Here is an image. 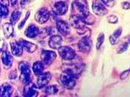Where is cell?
<instances>
[{
  "mask_svg": "<svg viewBox=\"0 0 130 97\" xmlns=\"http://www.w3.org/2000/svg\"><path fill=\"white\" fill-rule=\"evenodd\" d=\"M37 86H36L32 83H29L25 85L24 88V91H23V95L26 97H36L38 95V90Z\"/></svg>",
  "mask_w": 130,
  "mask_h": 97,
  "instance_id": "10",
  "label": "cell"
},
{
  "mask_svg": "<svg viewBox=\"0 0 130 97\" xmlns=\"http://www.w3.org/2000/svg\"><path fill=\"white\" fill-rule=\"evenodd\" d=\"M52 78V74L51 73H41V75L38 76V79H37V83H36V85H37V87L38 88H43L45 87V86L47 85V84L50 82Z\"/></svg>",
  "mask_w": 130,
  "mask_h": 97,
  "instance_id": "12",
  "label": "cell"
},
{
  "mask_svg": "<svg viewBox=\"0 0 130 97\" xmlns=\"http://www.w3.org/2000/svg\"><path fill=\"white\" fill-rule=\"evenodd\" d=\"M30 14V12H27V14L25 15V19L23 20L20 23V25H18V29H19V30H21V29H23V27H24V25H25V22H26V21H27V20L29 19Z\"/></svg>",
  "mask_w": 130,
  "mask_h": 97,
  "instance_id": "30",
  "label": "cell"
},
{
  "mask_svg": "<svg viewBox=\"0 0 130 97\" xmlns=\"http://www.w3.org/2000/svg\"><path fill=\"white\" fill-rule=\"evenodd\" d=\"M84 20H85V25H92V24H94V22L95 21V18L93 16L92 14H89V15H87L86 17H85L84 18Z\"/></svg>",
  "mask_w": 130,
  "mask_h": 97,
  "instance_id": "28",
  "label": "cell"
},
{
  "mask_svg": "<svg viewBox=\"0 0 130 97\" xmlns=\"http://www.w3.org/2000/svg\"><path fill=\"white\" fill-rule=\"evenodd\" d=\"M10 46H11V52L15 57H20L23 53V46L20 43V41H13L10 42Z\"/></svg>",
  "mask_w": 130,
  "mask_h": 97,
  "instance_id": "16",
  "label": "cell"
},
{
  "mask_svg": "<svg viewBox=\"0 0 130 97\" xmlns=\"http://www.w3.org/2000/svg\"><path fill=\"white\" fill-rule=\"evenodd\" d=\"M31 1L32 0H21V2H20V6H21V8H25V6H27V5L29 4Z\"/></svg>",
  "mask_w": 130,
  "mask_h": 97,
  "instance_id": "38",
  "label": "cell"
},
{
  "mask_svg": "<svg viewBox=\"0 0 130 97\" xmlns=\"http://www.w3.org/2000/svg\"><path fill=\"white\" fill-rule=\"evenodd\" d=\"M92 9L95 14L98 15V16H103V15L106 14L107 13V9L103 5V3H101L98 0H95L92 3Z\"/></svg>",
  "mask_w": 130,
  "mask_h": 97,
  "instance_id": "8",
  "label": "cell"
},
{
  "mask_svg": "<svg viewBox=\"0 0 130 97\" xmlns=\"http://www.w3.org/2000/svg\"><path fill=\"white\" fill-rule=\"evenodd\" d=\"M107 20L109 23H111V24H115V23L118 22V17L116 16V15H110L108 18H107Z\"/></svg>",
  "mask_w": 130,
  "mask_h": 97,
  "instance_id": "33",
  "label": "cell"
},
{
  "mask_svg": "<svg viewBox=\"0 0 130 97\" xmlns=\"http://www.w3.org/2000/svg\"><path fill=\"white\" fill-rule=\"evenodd\" d=\"M79 49L83 52H89L91 48V40L90 37L84 36L82 39H80L79 43H78Z\"/></svg>",
  "mask_w": 130,
  "mask_h": 97,
  "instance_id": "11",
  "label": "cell"
},
{
  "mask_svg": "<svg viewBox=\"0 0 130 97\" xmlns=\"http://www.w3.org/2000/svg\"><path fill=\"white\" fill-rule=\"evenodd\" d=\"M1 1V4L2 5H4V6H9V0H0Z\"/></svg>",
  "mask_w": 130,
  "mask_h": 97,
  "instance_id": "40",
  "label": "cell"
},
{
  "mask_svg": "<svg viewBox=\"0 0 130 97\" xmlns=\"http://www.w3.org/2000/svg\"><path fill=\"white\" fill-rule=\"evenodd\" d=\"M122 7H123V9H130V3H128V2H123V4H122Z\"/></svg>",
  "mask_w": 130,
  "mask_h": 97,
  "instance_id": "39",
  "label": "cell"
},
{
  "mask_svg": "<svg viewBox=\"0 0 130 97\" xmlns=\"http://www.w3.org/2000/svg\"><path fill=\"white\" fill-rule=\"evenodd\" d=\"M128 42H125V43H123V45L121 46V47L118 49V52L119 54L120 53H123V52H124L126 51L127 49H128Z\"/></svg>",
  "mask_w": 130,
  "mask_h": 97,
  "instance_id": "32",
  "label": "cell"
},
{
  "mask_svg": "<svg viewBox=\"0 0 130 97\" xmlns=\"http://www.w3.org/2000/svg\"><path fill=\"white\" fill-rule=\"evenodd\" d=\"M58 54L63 60H67V61H71L76 57L74 50L68 46H61L58 49Z\"/></svg>",
  "mask_w": 130,
  "mask_h": 97,
  "instance_id": "4",
  "label": "cell"
},
{
  "mask_svg": "<svg viewBox=\"0 0 130 97\" xmlns=\"http://www.w3.org/2000/svg\"><path fill=\"white\" fill-rule=\"evenodd\" d=\"M57 54L53 51H49V50H43L41 54V58L43 63L46 66H50L54 60L56 59Z\"/></svg>",
  "mask_w": 130,
  "mask_h": 97,
  "instance_id": "7",
  "label": "cell"
},
{
  "mask_svg": "<svg viewBox=\"0 0 130 97\" xmlns=\"http://www.w3.org/2000/svg\"><path fill=\"white\" fill-rule=\"evenodd\" d=\"M121 34H122V28H118V30H115V32L113 33V36L114 37H116V38H118L119 36H121Z\"/></svg>",
  "mask_w": 130,
  "mask_h": 97,
  "instance_id": "37",
  "label": "cell"
},
{
  "mask_svg": "<svg viewBox=\"0 0 130 97\" xmlns=\"http://www.w3.org/2000/svg\"><path fill=\"white\" fill-rule=\"evenodd\" d=\"M20 16H21V12L18 9L14 10V11L12 13L11 17H10V23H12L13 25H15L18 22V20H20Z\"/></svg>",
  "mask_w": 130,
  "mask_h": 97,
  "instance_id": "23",
  "label": "cell"
},
{
  "mask_svg": "<svg viewBox=\"0 0 130 97\" xmlns=\"http://www.w3.org/2000/svg\"><path fill=\"white\" fill-rule=\"evenodd\" d=\"M74 5L83 18L86 17L87 15L90 14L87 0H75Z\"/></svg>",
  "mask_w": 130,
  "mask_h": 97,
  "instance_id": "5",
  "label": "cell"
},
{
  "mask_svg": "<svg viewBox=\"0 0 130 97\" xmlns=\"http://www.w3.org/2000/svg\"><path fill=\"white\" fill-rule=\"evenodd\" d=\"M0 10H1L0 15H1L2 19H4V18H6L8 16V14H9V9H8V7L1 4V7H0Z\"/></svg>",
  "mask_w": 130,
  "mask_h": 97,
  "instance_id": "26",
  "label": "cell"
},
{
  "mask_svg": "<svg viewBox=\"0 0 130 97\" xmlns=\"http://www.w3.org/2000/svg\"><path fill=\"white\" fill-rule=\"evenodd\" d=\"M128 43H130V35L128 36Z\"/></svg>",
  "mask_w": 130,
  "mask_h": 97,
  "instance_id": "42",
  "label": "cell"
},
{
  "mask_svg": "<svg viewBox=\"0 0 130 97\" xmlns=\"http://www.w3.org/2000/svg\"><path fill=\"white\" fill-rule=\"evenodd\" d=\"M3 30H4V36L6 38L11 37L14 34V25L12 23H5L3 25Z\"/></svg>",
  "mask_w": 130,
  "mask_h": 97,
  "instance_id": "22",
  "label": "cell"
},
{
  "mask_svg": "<svg viewBox=\"0 0 130 97\" xmlns=\"http://www.w3.org/2000/svg\"><path fill=\"white\" fill-rule=\"evenodd\" d=\"M19 69L20 71V81L25 85L31 82V72H30L29 63L25 61L20 62L19 63Z\"/></svg>",
  "mask_w": 130,
  "mask_h": 97,
  "instance_id": "2",
  "label": "cell"
},
{
  "mask_svg": "<svg viewBox=\"0 0 130 97\" xmlns=\"http://www.w3.org/2000/svg\"><path fill=\"white\" fill-rule=\"evenodd\" d=\"M83 69H84V65L79 63V62L63 64V67H62V71L63 73H69L74 78L79 77L81 74Z\"/></svg>",
  "mask_w": 130,
  "mask_h": 97,
  "instance_id": "1",
  "label": "cell"
},
{
  "mask_svg": "<svg viewBox=\"0 0 130 97\" xmlns=\"http://www.w3.org/2000/svg\"><path fill=\"white\" fill-rule=\"evenodd\" d=\"M20 43L23 46L24 50H25L27 52H30V53H32L36 50V46L35 44H33L32 42H30L28 41H25V40H20Z\"/></svg>",
  "mask_w": 130,
  "mask_h": 97,
  "instance_id": "21",
  "label": "cell"
},
{
  "mask_svg": "<svg viewBox=\"0 0 130 97\" xmlns=\"http://www.w3.org/2000/svg\"><path fill=\"white\" fill-rule=\"evenodd\" d=\"M77 33L79 35L82 36L83 37L84 36H87V37H90V35H91V32H90V30L86 26H84L82 28H79V29H77Z\"/></svg>",
  "mask_w": 130,
  "mask_h": 97,
  "instance_id": "24",
  "label": "cell"
},
{
  "mask_svg": "<svg viewBox=\"0 0 130 97\" xmlns=\"http://www.w3.org/2000/svg\"><path fill=\"white\" fill-rule=\"evenodd\" d=\"M17 1H18V0H10V3H11L12 5H15V4H16Z\"/></svg>",
  "mask_w": 130,
  "mask_h": 97,
  "instance_id": "41",
  "label": "cell"
},
{
  "mask_svg": "<svg viewBox=\"0 0 130 97\" xmlns=\"http://www.w3.org/2000/svg\"><path fill=\"white\" fill-rule=\"evenodd\" d=\"M59 87L58 85H49L46 88L45 93L46 95H55V94L58 93Z\"/></svg>",
  "mask_w": 130,
  "mask_h": 97,
  "instance_id": "25",
  "label": "cell"
},
{
  "mask_svg": "<svg viewBox=\"0 0 130 97\" xmlns=\"http://www.w3.org/2000/svg\"><path fill=\"white\" fill-rule=\"evenodd\" d=\"M75 78H76L73 77L72 75L69 74V73H63L60 76V78H59V83L61 84L63 87L70 90V89L74 88V85H76V79Z\"/></svg>",
  "mask_w": 130,
  "mask_h": 97,
  "instance_id": "3",
  "label": "cell"
},
{
  "mask_svg": "<svg viewBox=\"0 0 130 97\" xmlns=\"http://www.w3.org/2000/svg\"><path fill=\"white\" fill-rule=\"evenodd\" d=\"M129 73H130V69H128V70H125V71L123 72V73H121V75H120V78H121V79H125V78L128 76Z\"/></svg>",
  "mask_w": 130,
  "mask_h": 97,
  "instance_id": "34",
  "label": "cell"
},
{
  "mask_svg": "<svg viewBox=\"0 0 130 97\" xmlns=\"http://www.w3.org/2000/svg\"><path fill=\"white\" fill-rule=\"evenodd\" d=\"M69 22H70V25L75 29L82 28L85 25L84 18L82 16H80V15H77V14L71 15L69 18Z\"/></svg>",
  "mask_w": 130,
  "mask_h": 97,
  "instance_id": "9",
  "label": "cell"
},
{
  "mask_svg": "<svg viewBox=\"0 0 130 97\" xmlns=\"http://www.w3.org/2000/svg\"><path fill=\"white\" fill-rule=\"evenodd\" d=\"M50 18V12L46 8H41L36 12L35 15L36 21L39 24H45Z\"/></svg>",
  "mask_w": 130,
  "mask_h": 97,
  "instance_id": "6",
  "label": "cell"
},
{
  "mask_svg": "<svg viewBox=\"0 0 130 97\" xmlns=\"http://www.w3.org/2000/svg\"><path fill=\"white\" fill-rule=\"evenodd\" d=\"M110 42L111 45H117L118 43V38H116L114 37L113 36H110Z\"/></svg>",
  "mask_w": 130,
  "mask_h": 97,
  "instance_id": "35",
  "label": "cell"
},
{
  "mask_svg": "<svg viewBox=\"0 0 130 97\" xmlns=\"http://www.w3.org/2000/svg\"><path fill=\"white\" fill-rule=\"evenodd\" d=\"M101 1L107 7H112L115 5V0H101Z\"/></svg>",
  "mask_w": 130,
  "mask_h": 97,
  "instance_id": "31",
  "label": "cell"
},
{
  "mask_svg": "<svg viewBox=\"0 0 130 97\" xmlns=\"http://www.w3.org/2000/svg\"><path fill=\"white\" fill-rule=\"evenodd\" d=\"M1 52H2L1 58H2L3 63H4V68L6 69H9V68L12 66V63H13L12 54L10 53L7 49L5 50V51H2Z\"/></svg>",
  "mask_w": 130,
  "mask_h": 97,
  "instance_id": "14",
  "label": "cell"
},
{
  "mask_svg": "<svg viewBox=\"0 0 130 97\" xmlns=\"http://www.w3.org/2000/svg\"><path fill=\"white\" fill-rule=\"evenodd\" d=\"M9 77L10 79H15V78H17V73H16V71H15V70H13V71L10 72Z\"/></svg>",
  "mask_w": 130,
  "mask_h": 97,
  "instance_id": "36",
  "label": "cell"
},
{
  "mask_svg": "<svg viewBox=\"0 0 130 97\" xmlns=\"http://www.w3.org/2000/svg\"><path fill=\"white\" fill-rule=\"evenodd\" d=\"M13 87L9 84L4 83L1 85V92H0V95L2 97H9L11 96L13 93Z\"/></svg>",
  "mask_w": 130,
  "mask_h": 97,
  "instance_id": "19",
  "label": "cell"
},
{
  "mask_svg": "<svg viewBox=\"0 0 130 97\" xmlns=\"http://www.w3.org/2000/svg\"><path fill=\"white\" fill-rule=\"evenodd\" d=\"M62 43H63V39L60 36L54 35L52 36L48 41V45L52 49H59L61 47Z\"/></svg>",
  "mask_w": 130,
  "mask_h": 97,
  "instance_id": "15",
  "label": "cell"
},
{
  "mask_svg": "<svg viewBox=\"0 0 130 97\" xmlns=\"http://www.w3.org/2000/svg\"><path fill=\"white\" fill-rule=\"evenodd\" d=\"M52 28L51 27H47V28H44V29H41L40 30V35H41L42 37H46L49 35L52 34Z\"/></svg>",
  "mask_w": 130,
  "mask_h": 97,
  "instance_id": "27",
  "label": "cell"
},
{
  "mask_svg": "<svg viewBox=\"0 0 130 97\" xmlns=\"http://www.w3.org/2000/svg\"><path fill=\"white\" fill-rule=\"evenodd\" d=\"M68 10V4L63 1L57 2L53 4V11H55L58 15H63Z\"/></svg>",
  "mask_w": 130,
  "mask_h": 97,
  "instance_id": "17",
  "label": "cell"
},
{
  "mask_svg": "<svg viewBox=\"0 0 130 97\" xmlns=\"http://www.w3.org/2000/svg\"><path fill=\"white\" fill-rule=\"evenodd\" d=\"M25 35L29 38H35L38 35H40V30L35 25H30L25 30Z\"/></svg>",
  "mask_w": 130,
  "mask_h": 97,
  "instance_id": "18",
  "label": "cell"
},
{
  "mask_svg": "<svg viewBox=\"0 0 130 97\" xmlns=\"http://www.w3.org/2000/svg\"><path fill=\"white\" fill-rule=\"evenodd\" d=\"M104 39H105V36H104L103 33L99 34L98 38H97V42H96V49H100V47L102 46V44L104 42Z\"/></svg>",
  "mask_w": 130,
  "mask_h": 97,
  "instance_id": "29",
  "label": "cell"
},
{
  "mask_svg": "<svg viewBox=\"0 0 130 97\" xmlns=\"http://www.w3.org/2000/svg\"><path fill=\"white\" fill-rule=\"evenodd\" d=\"M44 66H45V64L43 63V62H40V61L36 62L32 66V70H33L34 74L36 76H39V75H41V73H43Z\"/></svg>",
  "mask_w": 130,
  "mask_h": 97,
  "instance_id": "20",
  "label": "cell"
},
{
  "mask_svg": "<svg viewBox=\"0 0 130 97\" xmlns=\"http://www.w3.org/2000/svg\"><path fill=\"white\" fill-rule=\"evenodd\" d=\"M56 25L58 30L60 32L61 35L63 36H67L69 35L70 32V28L69 24L64 21L63 20H56Z\"/></svg>",
  "mask_w": 130,
  "mask_h": 97,
  "instance_id": "13",
  "label": "cell"
}]
</instances>
